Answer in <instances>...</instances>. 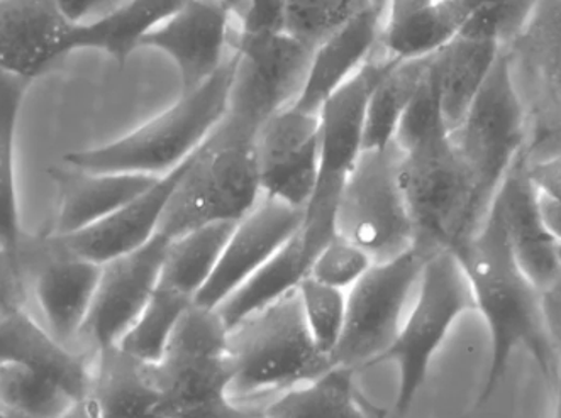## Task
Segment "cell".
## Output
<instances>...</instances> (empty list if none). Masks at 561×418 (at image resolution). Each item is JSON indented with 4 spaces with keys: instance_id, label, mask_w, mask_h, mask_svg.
Returning <instances> with one entry per match:
<instances>
[{
    "instance_id": "1",
    "label": "cell",
    "mask_w": 561,
    "mask_h": 418,
    "mask_svg": "<svg viewBox=\"0 0 561 418\" xmlns=\"http://www.w3.org/2000/svg\"><path fill=\"white\" fill-rule=\"evenodd\" d=\"M451 253L467 275L491 340L482 388L467 417L473 418L497 392L517 351L535 359L539 373L553 390L558 356L542 314L541 292L514 258L501 217L489 207L482 224Z\"/></svg>"
},
{
    "instance_id": "2",
    "label": "cell",
    "mask_w": 561,
    "mask_h": 418,
    "mask_svg": "<svg viewBox=\"0 0 561 418\" xmlns=\"http://www.w3.org/2000/svg\"><path fill=\"white\" fill-rule=\"evenodd\" d=\"M259 131L225 116L187 160L160 231L173 240L216 222H240L263 197L256 163Z\"/></svg>"
},
{
    "instance_id": "3",
    "label": "cell",
    "mask_w": 561,
    "mask_h": 418,
    "mask_svg": "<svg viewBox=\"0 0 561 418\" xmlns=\"http://www.w3.org/2000/svg\"><path fill=\"white\" fill-rule=\"evenodd\" d=\"M237 57L232 53L216 76L165 113L105 147L65 154L64 163L99 173L165 176L209 138L228 113Z\"/></svg>"
},
{
    "instance_id": "4",
    "label": "cell",
    "mask_w": 561,
    "mask_h": 418,
    "mask_svg": "<svg viewBox=\"0 0 561 418\" xmlns=\"http://www.w3.org/2000/svg\"><path fill=\"white\" fill-rule=\"evenodd\" d=\"M402 151L399 184L414 225V247L451 251L482 224L476 179L448 127H438Z\"/></svg>"
},
{
    "instance_id": "5",
    "label": "cell",
    "mask_w": 561,
    "mask_h": 418,
    "mask_svg": "<svg viewBox=\"0 0 561 418\" xmlns=\"http://www.w3.org/2000/svg\"><path fill=\"white\" fill-rule=\"evenodd\" d=\"M232 402L307 385L333 367L307 329L297 288L228 329Z\"/></svg>"
},
{
    "instance_id": "6",
    "label": "cell",
    "mask_w": 561,
    "mask_h": 418,
    "mask_svg": "<svg viewBox=\"0 0 561 418\" xmlns=\"http://www.w3.org/2000/svg\"><path fill=\"white\" fill-rule=\"evenodd\" d=\"M476 312L472 288L451 251H439L424 263L417 299L390 348L370 368L392 361L399 368L393 418H405L423 390L431 362L454 325Z\"/></svg>"
},
{
    "instance_id": "7",
    "label": "cell",
    "mask_w": 561,
    "mask_h": 418,
    "mask_svg": "<svg viewBox=\"0 0 561 418\" xmlns=\"http://www.w3.org/2000/svg\"><path fill=\"white\" fill-rule=\"evenodd\" d=\"M393 61V57L367 61L319 108L321 163L314 194L304 209L300 228L304 251L311 263L336 235L337 200L350 172L364 151L368 101Z\"/></svg>"
},
{
    "instance_id": "8",
    "label": "cell",
    "mask_w": 561,
    "mask_h": 418,
    "mask_svg": "<svg viewBox=\"0 0 561 418\" xmlns=\"http://www.w3.org/2000/svg\"><path fill=\"white\" fill-rule=\"evenodd\" d=\"M160 418H213L229 398L228 327L216 309L192 303L153 362Z\"/></svg>"
},
{
    "instance_id": "9",
    "label": "cell",
    "mask_w": 561,
    "mask_h": 418,
    "mask_svg": "<svg viewBox=\"0 0 561 418\" xmlns=\"http://www.w3.org/2000/svg\"><path fill=\"white\" fill-rule=\"evenodd\" d=\"M401 160L396 141L382 150L362 151L337 200L336 234L375 263L414 246V225L399 184Z\"/></svg>"
},
{
    "instance_id": "10",
    "label": "cell",
    "mask_w": 561,
    "mask_h": 418,
    "mask_svg": "<svg viewBox=\"0 0 561 418\" xmlns=\"http://www.w3.org/2000/svg\"><path fill=\"white\" fill-rule=\"evenodd\" d=\"M451 135L476 179L477 200L485 216L526 139L510 53H501L463 123Z\"/></svg>"
},
{
    "instance_id": "11",
    "label": "cell",
    "mask_w": 561,
    "mask_h": 418,
    "mask_svg": "<svg viewBox=\"0 0 561 418\" xmlns=\"http://www.w3.org/2000/svg\"><path fill=\"white\" fill-rule=\"evenodd\" d=\"M430 256L412 246L389 262L371 268L346 292L345 329L334 349L333 367L358 371L370 368L396 339L405 303L420 283Z\"/></svg>"
},
{
    "instance_id": "12",
    "label": "cell",
    "mask_w": 561,
    "mask_h": 418,
    "mask_svg": "<svg viewBox=\"0 0 561 418\" xmlns=\"http://www.w3.org/2000/svg\"><path fill=\"white\" fill-rule=\"evenodd\" d=\"M316 46L287 31L244 33L234 42V76L226 116L260 131L284 108L296 104L306 85Z\"/></svg>"
},
{
    "instance_id": "13",
    "label": "cell",
    "mask_w": 561,
    "mask_h": 418,
    "mask_svg": "<svg viewBox=\"0 0 561 418\" xmlns=\"http://www.w3.org/2000/svg\"><path fill=\"white\" fill-rule=\"evenodd\" d=\"M256 163L263 195L306 209L321 163L319 114L290 105L270 117L256 135Z\"/></svg>"
},
{
    "instance_id": "14",
    "label": "cell",
    "mask_w": 561,
    "mask_h": 418,
    "mask_svg": "<svg viewBox=\"0 0 561 418\" xmlns=\"http://www.w3.org/2000/svg\"><path fill=\"white\" fill-rule=\"evenodd\" d=\"M170 237L158 232L150 243L101 265L94 303L80 339L92 351L117 346L157 290Z\"/></svg>"
},
{
    "instance_id": "15",
    "label": "cell",
    "mask_w": 561,
    "mask_h": 418,
    "mask_svg": "<svg viewBox=\"0 0 561 418\" xmlns=\"http://www.w3.org/2000/svg\"><path fill=\"white\" fill-rule=\"evenodd\" d=\"M304 222V210L263 195L255 209L241 219L222 251L221 259L195 303L217 309L253 272L293 240Z\"/></svg>"
},
{
    "instance_id": "16",
    "label": "cell",
    "mask_w": 561,
    "mask_h": 418,
    "mask_svg": "<svg viewBox=\"0 0 561 418\" xmlns=\"http://www.w3.org/2000/svg\"><path fill=\"white\" fill-rule=\"evenodd\" d=\"M232 12L221 0H185L145 36L141 48L160 49L179 68L182 94L204 85L228 61Z\"/></svg>"
},
{
    "instance_id": "17",
    "label": "cell",
    "mask_w": 561,
    "mask_h": 418,
    "mask_svg": "<svg viewBox=\"0 0 561 418\" xmlns=\"http://www.w3.org/2000/svg\"><path fill=\"white\" fill-rule=\"evenodd\" d=\"M187 160L169 175L161 176L145 194L105 217L98 224L65 237L46 235V241L64 253L73 254L98 265H104L123 254L139 249L150 243L160 231L161 219L180 176L187 166Z\"/></svg>"
},
{
    "instance_id": "18",
    "label": "cell",
    "mask_w": 561,
    "mask_h": 418,
    "mask_svg": "<svg viewBox=\"0 0 561 418\" xmlns=\"http://www.w3.org/2000/svg\"><path fill=\"white\" fill-rule=\"evenodd\" d=\"M70 27L57 0H0V70L33 82L67 57Z\"/></svg>"
},
{
    "instance_id": "19",
    "label": "cell",
    "mask_w": 561,
    "mask_h": 418,
    "mask_svg": "<svg viewBox=\"0 0 561 418\" xmlns=\"http://www.w3.org/2000/svg\"><path fill=\"white\" fill-rule=\"evenodd\" d=\"M528 151L524 150L505 175L491 206L501 217L514 258L539 292L561 278L558 243L539 216L535 188L528 176Z\"/></svg>"
},
{
    "instance_id": "20",
    "label": "cell",
    "mask_w": 561,
    "mask_h": 418,
    "mask_svg": "<svg viewBox=\"0 0 561 418\" xmlns=\"http://www.w3.org/2000/svg\"><path fill=\"white\" fill-rule=\"evenodd\" d=\"M48 175L57 188V213L48 234L53 237L77 234L98 224L161 178L133 173L87 172L67 163L49 166Z\"/></svg>"
},
{
    "instance_id": "21",
    "label": "cell",
    "mask_w": 561,
    "mask_h": 418,
    "mask_svg": "<svg viewBox=\"0 0 561 418\" xmlns=\"http://www.w3.org/2000/svg\"><path fill=\"white\" fill-rule=\"evenodd\" d=\"M46 262L34 272L33 292L39 311L45 315L46 329L71 348L82 336L95 290L101 278V265L79 258L42 241Z\"/></svg>"
},
{
    "instance_id": "22",
    "label": "cell",
    "mask_w": 561,
    "mask_h": 418,
    "mask_svg": "<svg viewBox=\"0 0 561 418\" xmlns=\"http://www.w3.org/2000/svg\"><path fill=\"white\" fill-rule=\"evenodd\" d=\"M389 0H368L316 48L302 94L294 107L318 114L328 98L364 67L382 36V14Z\"/></svg>"
},
{
    "instance_id": "23",
    "label": "cell",
    "mask_w": 561,
    "mask_h": 418,
    "mask_svg": "<svg viewBox=\"0 0 561 418\" xmlns=\"http://www.w3.org/2000/svg\"><path fill=\"white\" fill-rule=\"evenodd\" d=\"M0 362H15L57 381L77 402L89 396L92 364L53 336L24 306L0 318Z\"/></svg>"
},
{
    "instance_id": "24",
    "label": "cell",
    "mask_w": 561,
    "mask_h": 418,
    "mask_svg": "<svg viewBox=\"0 0 561 418\" xmlns=\"http://www.w3.org/2000/svg\"><path fill=\"white\" fill-rule=\"evenodd\" d=\"M89 398L102 418H160L161 395L153 362L119 346L95 352Z\"/></svg>"
},
{
    "instance_id": "25",
    "label": "cell",
    "mask_w": 561,
    "mask_h": 418,
    "mask_svg": "<svg viewBox=\"0 0 561 418\" xmlns=\"http://www.w3.org/2000/svg\"><path fill=\"white\" fill-rule=\"evenodd\" d=\"M501 53L502 45L494 39L457 36L431 55V77L449 131L463 123Z\"/></svg>"
},
{
    "instance_id": "26",
    "label": "cell",
    "mask_w": 561,
    "mask_h": 418,
    "mask_svg": "<svg viewBox=\"0 0 561 418\" xmlns=\"http://www.w3.org/2000/svg\"><path fill=\"white\" fill-rule=\"evenodd\" d=\"M185 0H129L102 20L90 24H71L67 53L99 49L107 53L121 67L133 51L141 48L148 33L160 26Z\"/></svg>"
},
{
    "instance_id": "27",
    "label": "cell",
    "mask_w": 561,
    "mask_h": 418,
    "mask_svg": "<svg viewBox=\"0 0 561 418\" xmlns=\"http://www.w3.org/2000/svg\"><path fill=\"white\" fill-rule=\"evenodd\" d=\"M31 80L0 70V253L23 254L15 138Z\"/></svg>"
},
{
    "instance_id": "28",
    "label": "cell",
    "mask_w": 561,
    "mask_h": 418,
    "mask_svg": "<svg viewBox=\"0 0 561 418\" xmlns=\"http://www.w3.org/2000/svg\"><path fill=\"white\" fill-rule=\"evenodd\" d=\"M309 266L311 262L307 259L299 231L274 258H270L259 271L253 272L221 305L217 306V314L221 315L229 329L241 318L277 302L285 293L299 287L300 281L309 272Z\"/></svg>"
},
{
    "instance_id": "29",
    "label": "cell",
    "mask_w": 561,
    "mask_h": 418,
    "mask_svg": "<svg viewBox=\"0 0 561 418\" xmlns=\"http://www.w3.org/2000/svg\"><path fill=\"white\" fill-rule=\"evenodd\" d=\"M238 222H216L170 240L161 266V287L194 299L206 287Z\"/></svg>"
},
{
    "instance_id": "30",
    "label": "cell",
    "mask_w": 561,
    "mask_h": 418,
    "mask_svg": "<svg viewBox=\"0 0 561 418\" xmlns=\"http://www.w3.org/2000/svg\"><path fill=\"white\" fill-rule=\"evenodd\" d=\"M430 61L431 57L396 58L368 101L364 150H382L392 144L402 116L426 79Z\"/></svg>"
},
{
    "instance_id": "31",
    "label": "cell",
    "mask_w": 561,
    "mask_h": 418,
    "mask_svg": "<svg viewBox=\"0 0 561 418\" xmlns=\"http://www.w3.org/2000/svg\"><path fill=\"white\" fill-rule=\"evenodd\" d=\"M355 371L331 368L318 380L282 393L266 405L268 418H368L356 398Z\"/></svg>"
},
{
    "instance_id": "32",
    "label": "cell",
    "mask_w": 561,
    "mask_h": 418,
    "mask_svg": "<svg viewBox=\"0 0 561 418\" xmlns=\"http://www.w3.org/2000/svg\"><path fill=\"white\" fill-rule=\"evenodd\" d=\"M76 404L51 378L15 362H0V407L12 418H60Z\"/></svg>"
},
{
    "instance_id": "33",
    "label": "cell",
    "mask_w": 561,
    "mask_h": 418,
    "mask_svg": "<svg viewBox=\"0 0 561 418\" xmlns=\"http://www.w3.org/2000/svg\"><path fill=\"white\" fill-rule=\"evenodd\" d=\"M192 303L191 297L157 285L145 311L117 346L142 361H160L176 324Z\"/></svg>"
},
{
    "instance_id": "34",
    "label": "cell",
    "mask_w": 561,
    "mask_h": 418,
    "mask_svg": "<svg viewBox=\"0 0 561 418\" xmlns=\"http://www.w3.org/2000/svg\"><path fill=\"white\" fill-rule=\"evenodd\" d=\"M516 46L561 102V0H538L528 24L516 36Z\"/></svg>"
},
{
    "instance_id": "35",
    "label": "cell",
    "mask_w": 561,
    "mask_h": 418,
    "mask_svg": "<svg viewBox=\"0 0 561 418\" xmlns=\"http://www.w3.org/2000/svg\"><path fill=\"white\" fill-rule=\"evenodd\" d=\"M307 329L319 351L333 356L345 329L346 292L306 277L297 287Z\"/></svg>"
},
{
    "instance_id": "36",
    "label": "cell",
    "mask_w": 561,
    "mask_h": 418,
    "mask_svg": "<svg viewBox=\"0 0 561 418\" xmlns=\"http://www.w3.org/2000/svg\"><path fill=\"white\" fill-rule=\"evenodd\" d=\"M368 0H288L285 31L318 48Z\"/></svg>"
},
{
    "instance_id": "37",
    "label": "cell",
    "mask_w": 561,
    "mask_h": 418,
    "mask_svg": "<svg viewBox=\"0 0 561 418\" xmlns=\"http://www.w3.org/2000/svg\"><path fill=\"white\" fill-rule=\"evenodd\" d=\"M374 263V259L362 247L355 246L345 237L336 234L316 254L307 277L348 292L350 288L358 283L359 278L364 277Z\"/></svg>"
},
{
    "instance_id": "38",
    "label": "cell",
    "mask_w": 561,
    "mask_h": 418,
    "mask_svg": "<svg viewBox=\"0 0 561 418\" xmlns=\"http://www.w3.org/2000/svg\"><path fill=\"white\" fill-rule=\"evenodd\" d=\"M528 176L535 188L539 216L561 246V154L542 160L528 158Z\"/></svg>"
},
{
    "instance_id": "39",
    "label": "cell",
    "mask_w": 561,
    "mask_h": 418,
    "mask_svg": "<svg viewBox=\"0 0 561 418\" xmlns=\"http://www.w3.org/2000/svg\"><path fill=\"white\" fill-rule=\"evenodd\" d=\"M26 285H24V254L0 253V318L9 312L24 306Z\"/></svg>"
},
{
    "instance_id": "40",
    "label": "cell",
    "mask_w": 561,
    "mask_h": 418,
    "mask_svg": "<svg viewBox=\"0 0 561 418\" xmlns=\"http://www.w3.org/2000/svg\"><path fill=\"white\" fill-rule=\"evenodd\" d=\"M288 0H248L247 14L241 20L244 33H277L285 31Z\"/></svg>"
},
{
    "instance_id": "41",
    "label": "cell",
    "mask_w": 561,
    "mask_h": 418,
    "mask_svg": "<svg viewBox=\"0 0 561 418\" xmlns=\"http://www.w3.org/2000/svg\"><path fill=\"white\" fill-rule=\"evenodd\" d=\"M68 23L90 24L123 8L129 0H57Z\"/></svg>"
},
{
    "instance_id": "42",
    "label": "cell",
    "mask_w": 561,
    "mask_h": 418,
    "mask_svg": "<svg viewBox=\"0 0 561 418\" xmlns=\"http://www.w3.org/2000/svg\"><path fill=\"white\" fill-rule=\"evenodd\" d=\"M542 314L554 351L561 352V278L541 292Z\"/></svg>"
},
{
    "instance_id": "43",
    "label": "cell",
    "mask_w": 561,
    "mask_h": 418,
    "mask_svg": "<svg viewBox=\"0 0 561 418\" xmlns=\"http://www.w3.org/2000/svg\"><path fill=\"white\" fill-rule=\"evenodd\" d=\"M213 418H268L265 408L244 407L240 402L228 399L214 411Z\"/></svg>"
},
{
    "instance_id": "44",
    "label": "cell",
    "mask_w": 561,
    "mask_h": 418,
    "mask_svg": "<svg viewBox=\"0 0 561 418\" xmlns=\"http://www.w3.org/2000/svg\"><path fill=\"white\" fill-rule=\"evenodd\" d=\"M60 418H102L101 414H99L95 405L90 402L89 396L85 399H80L77 402L70 410L65 411Z\"/></svg>"
},
{
    "instance_id": "45",
    "label": "cell",
    "mask_w": 561,
    "mask_h": 418,
    "mask_svg": "<svg viewBox=\"0 0 561 418\" xmlns=\"http://www.w3.org/2000/svg\"><path fill=\"white\" fill-rule=\"evenodd\" d=\"M554 392V415L553 418H561V352H558V373L553 386Z\"/></svg>"
},
{
    "instance_id": "46",
    "label": "cell",
    "mask_w": 561,
    "mask_h": 418,
    "mask_svg": "<svg viewBox=\"0 0 561 418\" xmlns=\"http://www.w3.org/2000/svg\"><path fill=\"white\" fill-rule=\"evenodd\" d=\"M221 2L232 14L238 15V20H243L247 14L248 0H221Z\"/></svg>"
},
{
    "instance_id": "47",
    "label": "cell",
    "mask_w": 561,
    "mask_h": 418,
    "mask_svg": "<svg viewBox=\"0 0 561 418\" xmlns=\"http://www.w3.org/2000/svg\"><path fill=\"white\" fill-rule=\"evenodd\" d=\"M0 418H12L4 408L0 407Z\"/></svg>"
},
{
    "instance_id": "48",
    "label": "cell",
    "mask_w": 561,
    "mask_h": 418,
    "mask_svg": "<svg viewBox=\"0 0 561 418\" xmlns=\"http://www.w3.org/2000/svg\"><path fill=\"white\" fill-rule=\"evenodd\" d=\"M558 258H560V263H561V246H558Z\"/></svg>"
}]
</instances>
